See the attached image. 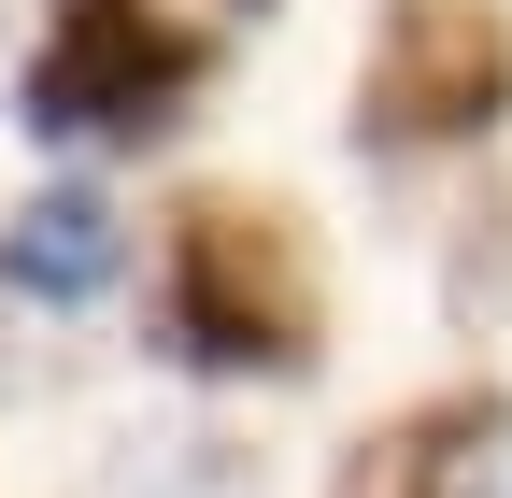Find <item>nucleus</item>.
Instances as JSON below:
<instances>
[{
    "label": "nucleus",
    "instance_id": "nucleus-3",
    "mask_svg": "<svg viewBox=\"0 0 512 498\" xmlns=\"http://www.w3.org/2000/svg\"><path fill=\"white\" fill-rule=\"evenodd\" d=\"M512 114V15L498 0H384L370 72H356V143H484Z\"/></svg>",
    "mask_w": 512,
    "mask_h": 498
},
{
    "label": "nucleus",
    "instance_id": "nucleus-2",
    "mask_svg": "<svg viewBox=\"0 0 512 498\" xmlns=\"http://www.w3.org/2000/svg\"><path fill=\"white\" fill-rule=\"evenodd\" d=\"M171 356L185 370H313V271L285 214L200 200L171 228Z\"/></svg>",
    "mask_w": 512,
    "mask_h": 498
},
{
    "label": "nucleus",
    "instance_id": "nucleus-1",
    "mask_svg": "<svg viewBox=\"0 0 512 498\" xmlns=\"http://www.w3.org/2000/svg\"><path fill=\"white\" fill-rule=\"evenodd\" d=\"M200 29H171L157 0H57L43 43H29V86L15 114L43 143H157L185 100H200Z\"/></svg>",
    "mask_w": 512,
    "mask_h": 498
},
{
    "label": "nucleus",
    "instance_id": "nucleus-4",
    "mask_svg": "<svg viewBox=\"0 0 512 498\" xmlns=\"http://www.w3.org/2000/svg\"><path fill=\"white\" fill-rule=\"evenodd\" d=\"M512 456V399H413L399 427H370V442L342 456V498H484Z\"/></svg>",
    "mask_w": 512,
    "mask_h": 498
},
{
    "label": "nucleus",
    "instance_id": "nucleus-5",
    "mask_svg": "<svg viewBox=\"0 0 512 498\" xmlns=\"http://www.w3.org/2000/svg\"><path fill=\"white\" fill-rule=\"evenodd\" d=\"M128 271V228L100 185H43V200H15V228H0V285L15 299H100Z\"/></svg>",
    "mask_w": 512,
    "mask_h": 498
}]
</instances>
